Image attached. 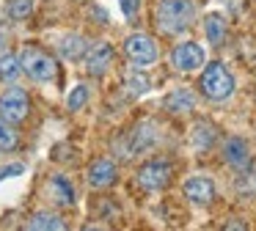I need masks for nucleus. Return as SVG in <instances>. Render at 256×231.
Instances as JSON below:
<instances>
[{
    "label": "nucleus",
    "mask_w": 256,
    "mask_h": 231,
    "mask_svg": "<svg viewBox=\"0 0 256 231\" xmlns=\"http://www.w3.org/2000/svg\"><path fill=\"white\" fill-rule=\"evenodd\" d=\"M154 20L166 36H179L193 25L196 3L193 0H160L154 8Z\"/></svg>",
    "instance_id": "nucleus-1"
},
{
    "label": "nucleus",
    "mask_w": 256,
    "mask_h": 231,
    "mask_svg": "<svg viewBox=\"0 0 256 231\" xmlns=\"http://www.w3.org/2000/svg\"><path fill=\"white\" fill-rule=\"evenodd\" d=\"M198 88L206 99L223 102V99H228L234 94V77L226 66L215 60V64H210L204 69V74H201V80H198Z\"/></svg>",
    "instance_id": "nucleus-2"
},
{
    "label": "nucleus",
    "mask_w": 256,
    "mask_h": 231,
    "mask_svg": "<svg viewBox=\"0 0 256 231\" xmlns=\"http://www.w3.org/2000/svg\"><path fill=\"white\" fill-rule=\"evenodd\" d=\"M20 66H22V72L36 82H50L52 77L58 74L56 58H52L50 52H44V50H39V47H25L22 55H20Z\"/></svg>",
    "instance_id": "nucleus-3"
},
{
    "label": "nucleus",
    "mask_w": 256,
    "mask_h": 231,
    "mask_svg": "<svg viewBox=\"0 0 256 231\" xmlns=\"http://www.w3.org/2000/svg\"><path fill=\"white\" fill-rule=\"evenodd\" d=\"M28 113H30V96L22 88H8V91L0 96V116H3L8 124L25 121Z\"/></svg>",
    "instance_id": "nucleus-4"
},
{
    "label": "nucleus",
    "mask_w": 256,
    "mask_h": 231,
    "mask_svg": "<svg viewBox=\"0 0 256 231\" xmlns=\"http://www.w3.org/2000/svg\"><path fill=\"white\" fill-rule=\"evenodd\" d=\"M124 52H127V58L132 60L135 66H149L157 60L160 50H157V42L152 36H146V33H132V36L124 42Z\"/></svg>",
    "instance_id": "nucleus-5"
},
{
    "label": "nucleus",
    "mask_w": 256,
    "mask_h": 231,
    "mask_svg": "<svg viewBox=\"0 0 256 231\" xmlns=\"http://www.w3.org/2000/svg\"><path fill=\"white\" fill-rule=\"evenodd\" d=\"M171 176H174V168L168 160H152L138 170V184L149 192H157L171 182Z\"/></svg>",
    "instance_id": "nucleus-6"
},
{
    "label": "nucleus",
    "mask_w": 256,
    "mask_h": 231,
    "mask_svg": "<svg viewBox=\"0 0 256 231\" xmlns=\"http://www.w3.org/2000/svg\"><path fill=\"white\" fill-rule=\"evenodd\" d=\"M171 64L176 66L179 72H193V69H198V66H204V50L196 42L176 44L174 52H171Z\"/></svg>",
    "instance_id": "nucleus-7"
},
{
    "label": "nucleus",
    "mask_w": 256,
    "mask_h": 231,
    "mask_svg": "<svg viewBox=\"0 0 256 231\" xmlns=\"http://www.w3.org/2000/svg\"><path fill=\"white\" fill-rule=\"evenodd\" d=\"M83 58H86V72L94 74V77H100V74H105V72L110 69V64H113V47L105 44V42H96L94 47L86 50Z\"/></svg>",
    "instance_id": "nucleus-8"
},
{
    "label": "nucleus",
    "mask_w": 256,
    "mask_h": 231,
    "mask_svg": "<svg viewBox=\"0 0 256 231\" xmlns=\"http://www.w3.org/2000/svg\"><path fill=\"white\" fill-rule=\"evenodd\" d=\"M154 143H157V126L152 124V121H140V124L135 126L132 132H130L127 152H130V157H135V154L149 152V148L154 146Z\"/></svg>",
    "instance_id": "nucleus-9"
},
{
    "label": "nucleus",
    "mask_w": 256,
    "mask_h": 231,
    "mask_svg": "<svg viewBox=\"0 0 256 231\" xmlns=\"http://www.w3.org/2000/svg\"><path fill=\"white\" fill-rule=\"evenodd\" d=\"M116 176H118L116 162L108 160V157H100V160H94L91 168H88V184L96 187V190H105V187L116 184Z\"/></svg>",
    "instance_id": "nucleus-10"
},
{
    "label": "nucleus",
    "mask_w": 256,
    "mask_h": 231,
    "mask_svg": "<svg viewBox=\"0 0 256 231\" xmlns=\"http://www.w3.org/2000/svg\"><path fill=\"white\" fill-rule=\"evenodd\" d=\"M223 160L226 165H232L234 170H245L250 165V152H248V143L242 138H228L223 143Z\"/></svg>",
    "instance_id": "nucleus-11"
},
{
    "label": "nucleus",
    "mask_w": 256,
    "mask_h": 231,
    "mask_svg": "<svg viewBox=\"0 0 256 231\" xmlns=\"http://www.w3.org/2000/svg\"><path fill=\"white\" fill-rule=\"evenodd\" d=\"M184 196L193 204L206 206V204H212V198H215V184H212V179H206V176H190V179L184 182Z\"/></svg>",
    "instance_id": "nucleus-12"
},
{
    "label": "nucleus",
    "mask_w": 256,
    "mask_h": 231,
    "mask_svg": "<svg viewBox=\"0 0 256 231\" xmlns=\"http://www.w3.org/2000/svg\"><path fill=\"white\" fill-rule=\"evenodd\" d=\"M86 50H88V42H86V36H80V33H66V36L58 42V52L66 60H80L86 55Z\"/></svg>",
    "instance_id": "nucleus-13"
},
{
    "label": "nucleus",
    "mask_w": 256,
    "mask_h": 231,
    "mask_svg": "<svg viewBox=\"0 0 256 231\" xmlns=\"http://www.w3.org/2000/svg\"><path fill=\"white\" fill-rule=\"evenodd\" d=\"M50 198L58 204V206H72L74 204L72 182H69L66 176H52L50 179Z\"/></svg>",
    "instance_id": "nucleus-14"
},
{
    "label": "nucleus",
    "mask_w": 256,
    "mask_h": 231,
    "mask_svg": "<svg viewBox=\"0 0 256 231\" xmlns=\"http://www.w3.org/2000/svg\"><path fill=\"white\" fill-rule=\"evenodd\" d=\"M193 104H196V96L188 91V88H176L174 94L166 96V108L171 110V113H190Z\"/></svg>",
    "instance_id": "nucleus-15"
},
{
    "label": "nucleus",
    "mask_w": 256,
    "mask_h": 231,
    "mask_svg": "<svg viewBox=\"0 0 256 231\" xmlns=\"http://www.w3.org/2000/svg\"><path fill=\"white\" fill-rule=\"evenodd\" d=\"M215 138H218V130L210 121H198V124L193 126V146L198 148V152H206V148L215 143Z\"/></svg>",
    "instance_id": "nucleus-16"
},
{
    "label": "nucleus",
    "mask_w": 256,
    "mask_h": 231,
    "mask_svg": "<svg viewBox=\"0 0 256 231\" xmlns=\"http://www.w3.org/2000/svg\"><path fill=\"white\" fill-rule=\"evenodd\" d=\"M204 30H206V38H210V44H223L226 42V20H223L220 14H210L204 20Z\"/></svg>",
    "instance_id": "nucleus-17"
},
{
    "label": "nucleus",
    "mask_w": 256,
    "mask_h": 231,
    "mask_svg": "<svg viewBox=\"0 0 256 231\" xmlns=\"http://www.w3.org/2000/svg\"><path fill=\"white\" fill-rule=\"evenodd\" d=\"M28 228H50V231H61L66 228V223H64L58 214H50V212H36L34 218L28 220Z\"/></svg>",
    "instance_id": "nucleus-18"
},
{
    "label": "nucleus",
    "mask_w": 256,
    "mask_h": 231,
    "mask_svg": "<svg viewBox=\"0 0 256 231\" xmlns=\"http://www.w3.org/2000/svg\"><path fill=\"white\" fill-rule=\"evenodd\" d=\"M20 69H22V66H20V55H3V58H0V80H14V77L20 74Z\"/></svg>",
    "instance_id": "nucleus-19"
},
{
    "label": "nucleus",
    "mask_w": 256,
    "mask_h": 231,
    "mask_svg": "<svg viewBox=\"0 0 256 231\" xmlns=\"http://www.w3.org/2000/svg\"><path fill=\"white\" fill-rule=\"evenodd\" d=\"M20 143V135L14 132V126L0 116V148H14Z\"/></svg>",
    "instance_id": "nucleus-20"
},
{
    "label": "nucleus",
    "mask_w": 256,
    "mask_h": 231,
    "mask_svg": "<svg viewBox=\"0 0 256 231\" xmlns=\"http://www.w3.org/2000/svg\"><path fill=\"white\" fill-rule=\"evenodd\" d=\"M30 11H34V0H12L8 3V16L12 20H25V16H30Z\"/></svg>",
    "instance_id": "nucleus-21"
},
{
    "label": "nucleus",
    "mask_w": 256,
    "mask_h": 231,
    "mask_svg": "<svg viewBox=\"0 0 256 231\" xmlns=\"http://www.w3.org/2000/svg\"><path fill=\"white\" fill-rule=\"evenodd\" d=\"M86 102H88V88H86V86H78L72 94H69V99H66V108H69V110H80Z\"/></svg>",
    "instance_id": "nucleus-22"
},
{
    "label": "nucleus",
    "mask_w": 256,
    "mask_h": 231,
    "mask_svg": "<svg viewBox=\"0 0 256 231\" xmlns=\"http://www.w3.org/2000/svg\"><path fill=\"white\" fill-rule=\"evenodd\" d=\"M127 88L138 96V94H146V88H149V80H146L144 74H138V72H132V74H127Z\"/></svg>",
    "instance_id": "nucleus-23"
},
{
    "label": "nucleus",
    "mask_w": 256,
    "mask_h": 231,
    "mask_svg": "<svg viewBox=\"0 0 256 231\" xmlns=\"http://www.w3.org/2000/svg\"><path fill=\"white\" fill-rule=\"evenodd\" d=\"M118 3H122L124 16H130V20H132V16L138 14V8H140V0H118Z\"/></svg>",
    "instance_id": "nucleus-24"
},
{
    "label": "nucleus",
    "mask_w": 256,
    "mask_h": 231,
    "mask_svg": "<svg viewBox=\"0 0 256 231\" xmlns=\"http://www.w3.org/2000/svg\"><path fill=\"white\" fill-rule=\"evenodd\" d=\"M22 170H25V165H22V162L6 165V168H0V179H6V176H17V174H22Z\"/></svg>",
    "instance_id": "nucleus-25"
}]
</instances>
